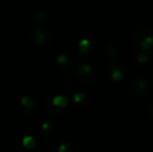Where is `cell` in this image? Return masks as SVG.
Masks as SVG:
<instances>
[{
  "mask_svg": "<svg viewBox=\"0 0 153 152\" xmlns=\"http://www.w3.org/2000/svg\"><path fill=\"white\" fill-rule=\"evenodd\" d=\"M153 45V37H150V38H147L145 41L142 42V44L140 46L142 47L143 49H149Z\"/></svg>",
  "mask_w": 153,
  "mask_h": 152,
  "instance_id": "cell-8",
  "label": "cell"
},
{
  "mask_svg": "<svg viewBox=\"0 0 153 152\" xmlns=\"http://www.w3.org/2000/svg\"><path fill=\"white\" fill-rule=\"evenodd\" d=\"M147 59H148V56H147V54H146V53L141 52V53H139V54H137V61H139V62H145Z\"/></svg>",
  "mask_w": 153,
  "mask_h": 152,
  "instance_id": "cell-9",
  "label": "cell"
},
{
  "mask_svg": "<svg viewBox=\"0 0 153 152\" xmlns=\"http://www.w3.org/2000/svg\"><path fill=\"white\" fill-rule=\"evenodd\" d=\"M32 40L34 44H36L40 47H48L51 43V35L46 28L44 27H38L34 29L32 33Z\"/></svg>",
  "mask_w": 153,
  "mask_h": 152,
  "instance_id": "cell-2",
  "label": "cell"
},
{
  "mask_svg": "<svg viewBox=\"0 0 153 152\" xmlns=\"http://www.w3.org/2000/svg\"><path fill=\"white\" fill-rule=\"evenodd\" d=\"M52 103L54 104L55 106H59V108H64L67 104V99L65 97H62V96H59V97H56L53 99Z\"/></svg>",
  "mask_w": 153,
  "mask_h": 152,
  "instance_id": "cell-7",
  "label": "cell"
},
{
  "mask_svg": "<svg viewBox=\"0 0 153 152\" xmlns=\"http://www.w3.org/2000/svg\"><path fill=\"white\" fill-rule=\"evenodd\" d=\"M149 91V85L143 79H135L130 85V92L134 96H144Z\"/></svg>",
  "mask_w": 153,
  "mask_h": 152,
  "instance_id": "cell-5",
  "label": "cell"
},
{
  "mask_svg": "<svg viewBox=\"0 0 153 152\" xmlns=\"http://www.w3.org/2000/svg\"><path fill=\"white\" fill-rule=\"evenodd\" d=\"M73 74H74L75 79L81 85H89V83L93 82L95 79L91 67L85 65V64L77 66L73 71Z\"/></svg>",
  "mask_w": 153,
  "mask_h": 152,
  "instance_id": "cell-1",
  "label": "cell"
},
{
  "mask_svg": "<svg viewBox=\"0 0 153 152\" xmlns=\"http://www.w3.org/2000/svg\"><path fill=\"white\" fill-rule=\"evenodd\" d=\"M151 80H152V82H153V73L151 74Z\"/></svg>",
  "mask_w": 153,
  "mask_h": 152,
  "instance_id": "cell-11",
  "label": "cell"
},
{
  "mask_svg": "<svg viewBox=\"0 0 153 152\" xmlns=\"http://www.w3.org/2000/svg\"><path fill=\"white\" fill-rule=\"evenodd\" d=\"M59 152H82L81 148L76 143H65L59 149Z\"/></svg>",
  "mask_w": 153,
  "mask_h": 152,
  "instance_id": "cell-6",
  "label": "cell"
},
{
  "mask_svg": "<svg viewBox=\"0 0 153 152\" xmlns=\"http://www.w3.org/2000/svg\"><path fill=\"white\" fill-rule=\"evenodd\" d=\"M34 101L28 97H23L21 100L16 101L15 108L23 116H31L34 113Z\"/></svg>",
  "mask_w": 153,
  "mask_h": 152,
  "instance_id": "cell-4",
  "label": "cell"
},
{
  "mask_svg": "<svg viewBox=\"0 0 153 152\" xmlns=\"http://www.w3.org/2000/svg\"><path fill=\"white\" fill-rule=\"evenodd\" d=\"M153 37V31L147 26H137L131 31V40L137 45H141L147 38Z\"/></svg>",
  "mask_w": 153,
  "mask_h": 152,
  "instance_id": "cell-3",
  "label": "cell"
},
{
  "mask_svg": "<svg viewBox=\"0 0 153 152\" xmlns=\"http://www.w3.org/2000/svg\"><path fill=\"white\" fill-rule=\"evenodd\" d=\"M150 114H151V116L153 117V105L151 106V108H150Z\"/></svg>",
  "mask_w": 153,
  "mask_h": 152,
  "instance_id": "cell-10",
  "label": "cell"
}]
</instances>
